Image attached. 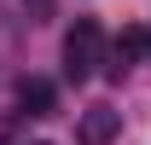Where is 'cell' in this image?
I'll return each mask as SVG.
<instances>
[{
  "mask_svg": "<svg viewBox=\"0 0 151 145\" xmlns=\"http://www.w3.org/2000/svg\"><path fill=\"white\" fill-rule=\"evenodd\" d=\"M99 58H105V35H99V23H76L70 35H64V75L70 81H87L99 70Z\"/></svg>",
  "mask_w": 151,
  "mask_h": 145,
  "instance_id": "6da1fadb",
  "label": "cell"
},
{
  "mask_svg": "<svg viewBox=\"0 0 151 145\" xmlns=\"http://www.w3.org/2000/svg\"><path fill=\"white\" fill-rule=\"evenodd\" d=\"M116 128H122V110L93 105V110H81V122H76V139H81V145H111V139H116Z\"/></svg>",
  "mask_w": 151,
  "mask_h": 145,
  "instance_id": "7a4b0ae2",
  "label": "cell"
},
{
  "mask_svg": "<svg viewBox=\"0 0 151 145\" xmlns=\"http://www.w3.org/2000/svg\"><path fill=\"white\" fill-rule=\"evenodd\" d=\"M145 52H151V29H122V35H116V64H111V70L122 75L134 58H145Z\"/></svg>",
  "mask_w": 151,
  "mask_h": 145,
  "instance_id": "3957f363",
  "label": "cell"
},
{
  "mask_svg": "<svg viewBox=\"0 0 151 145\" xmlns=\"http://www.w3.org/2000/svg\"><path fill=\"white\" fill-rule=\"evenodd\" d=\"M18 105L29 110V116H52V81H41V75H29L18 87Z\"/></svg>",
  "mask_w": 151,
  "mask_h": 145,
  "instance_id": "277c9868",
  "label": "cell"
},
{
  "mask_svg": "<svg viewBox=\"0 0 151 145\" xmlns=\"http://www.w3.org/2000/svg\"><path fill=\"white\" fill-rule=\"evenodd\" d=\"M41 145H47V139H41Z\"/></svg>",
  "mask_w": 151,
  "mask_h": 145,
  "instance_id": "5b68a950",
  "label": "cell"
}]
</instances>
